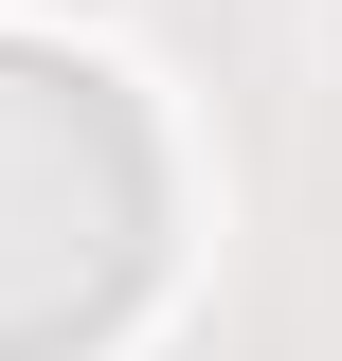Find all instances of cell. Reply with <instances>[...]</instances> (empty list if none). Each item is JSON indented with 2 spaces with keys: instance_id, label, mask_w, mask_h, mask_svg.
<instances>
[{
  "instance_id": "cell-1",
  "label": "cell",
  "mask_w": 342,
  "mask_h": 361,
  "mask_svg": "<svg viewBox=\"0 0 342 361\" xmlns=\"http://www.w3.org/2000/svg\"><path fill=\"white\" fill-rule=\"evenodd\" d=\"M72 163H127L108 73L0 54V253H37L54 325H90V307H108V271H127V235H144V217H72ZM0 343H18V289H0Z\"/></svg>"
}]
</instances>
